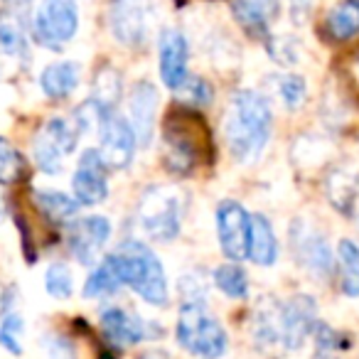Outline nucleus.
<instances>
[{"mask_svg":"<svg viewBox=\"0 0 359 359\" xmlns=\"http://www.w3.org/2000/svg\"><path fill=\"white\" fill-rule=\"evenodd\" d=\"M109 239H111V222L101 215L74 219L69 222V229H67V244H69L72 256L84 266L96 264V259H99V254L104 251Z\"/></svg>","mask_w":359,"mask_h":359,"instance_id":"14","label":"nucleus"},{"mask_svg":"<svg viewBox=\"0 0 359 359\" xmlns=\"http://www.w3.org/2000/svg\"><path fill=\"white\" fill-rule=\"evenodd\" d=\"M215 158V140L195 106L177 104L163 126V163L172 175H192Z\"/></svg>","mask_w":359,"mask_h":359,"instance_id":"1","label":"nucleus"},{"mask_svg":"<svg viewBox=\"0 0 359 359\" xmlns=\"http://www.w3.org/2000/svg\"><path fill=\"white\" fill-rule=\"evenodd\" d=\"M318 325V305L310 295H293L280 305V332H283V349L293 352L315 332Z\"/></svg>","mask_w":359,"mask_h":359,"instance_id":"15","label":"nucleus"},{"mask_svg":"<svg viewBox=\"0 0 359 359\" xmlns=\"http://www.w3.org/2000/svg\"><path fill=\"white\" fill-rule=\"evenodd\" d=\"M254 339L261 349H271L276 344L283 347V332H280V305H271V300H266L264 305H259L254 315V325H251Z\"/></svg>","mask_w":359,"mask_h":359,"instance_id":"24","label":"nucleus"},{"mask_svg":"<svg viewBox=\"0 0 359 359\" xmlns=\"http://www.w3.org/2000/svg\"><path fill=\"white\" fill-rule=\"evenodd\" d=\"M180 295L187 305H207V283L200 273H190L180 278Z\"/></svg>","mask_w":359,"mask_h":359,"instance_id":"36","label":"nucleus"},{"mask_svg":"<svg viewBox=\"0 0 359 359\" xmlns=\"http://www.w3.org/2000/svg\"><path fill=\"white\" fill-rule=\"evenodd\" d=\"M22 334H25V320L18 310L0 315V347L13 357L22 354Z\"/></svg>","mask_w":359,"mask_h":359,"instance_id":"30","label":"nucleus"},{"mask_svg":"<svg viewBox=\"0 0 359 359\" xmlns=\"http://www.w3.org/2000/svg\"><path fill=\"white\" fill-rule=\"evenodd\" d=\"M212 283L231 300H244L249 295V276L239 266V261L217 266L215 273H212Z\"/></svg>","mask_w":359,"mask_h":359,"instance_id":"27","label":"nucleus"},{"mask_svg":"<svg viewBox=\"0 0 359 359\" xmlns=\"http://www.w3.org/2000/svg\"><path fill=\"white\" fill-rule=\"evenodd\" d=\"M158 65H160V79L168 89L177 91L190 76V42L185 32L177 27H168L158 37Z\"/></svg>","mask_w":359,"mask_h":359,"instance_id":"13","label":"nucleus"},{"mask_svg":"<svg viewBox=\"0 0 359 359\" xmlns=\"http://www.w3.org/2000/svg\"><path fill=\"white\" fill-rule=\"evenodd\" d=\"M99 323L106 342L114 344V347H133V344L153 337V330L148 327V323L140 315L128 313V310L118 308V305L106 308L101 313Z\"/></svg>","mask_w":359,"mask_h":359,"instance_id":"16","label":"nucleus"},{"mask_svg":"<svg viewBox=\"0 0 359 359\" xmlns=\"http://www.w3.org/2000/svg\"><path fill=\"white\" fill-rule=\"evenodd\" d=\"M3 215H6V197L0 192V219H3Z\"/></svg>","mask_w":359,"mask_h":359,"instance_id":"39","label":"nucleus"},{"mask_svg":"<svg viewBox=\"0 0 359 359\" xmlns=\"http://www.w3.org/2000/svg\"><path fill=\"white\" fill-rule=\"evenodd\" d=\"M278 96L288 111H298L308 99V84L300 74H285L278 79Z\"/></svg>","mask_w":359,"mask_h":359,"instance_id":"33","label":"nucleus"},{"mask_svg":"<svg viewBox=\"0 0 359 359\" xmlns=\"http://www.w3.org/2000/svg\"><path fill=\"white\" fill-rule=\"evenodd\" d=\"M158 0H111L109 30L123 47L138 50L153 35Z\"/></svg>","mask_w":359,"mask_h":359,"instance_id":"7","label":"nucleus"},{"mask_svg":"<svg viewBox=\"0 0 359 359\" xmlns=\"http://www.w3.org/2000/svg\"><path fill=\"white\" fill-rule=\"evenodd\" d=\"M114 256H116V261H118L126 288H130L148 305H155V308L168 305V300H170L168 273H165L163 261L158 259V254H155L148 244L135 241V239L123 241V244L114 251Z\"/></svg>","mask_w":359,"mask_h":359,"instance_id":"3","label":"nucleus"},{"mask_svg":"<svg viewBox=\"0 0 359 359\" xmlns=\"http://www.w3.org/2000/svg\"><path fill=\"white\" fill-rule=\"evenodd\" d=\"M15 226H18V231H20V241H22V254H25V259L30 261H35L37 259V244L32 241V231H30V226H27V219L22 215H15Z\"/></svg>","mask_w":359,"mask_h":359,"instance_id":"37","label":"nucleus"},{"mask_svg":"<svg viewBox=\"0 0 359 359\" xmlns=\"http://www.w3.org/2000/svg\"><path fill=\"white\" fill-rule=\"evenodd\" d=\"M121 96H123V79H121L118 69L114 67H101L94 74V89H91V99L101 106L104 111L114 114L118 106Z\"/></svg>","mask_w":359,"mask_h":359,"instance_id":"26","label":"nucleus"},{"mask_svg":"<svg viewBox=\"0 0 359 359\" xmlns=\"http://www.w3.org/2000/svg\"><path fill=\"white\" fill-rule=\"evenodd\" d=\"M109 168L101 160L99 150L86 148L79 155V163L72 175V195L81 207H96L109 197Z\"/></svg>","mask_w":359,"mask_h":359,"instance_id":"11","label":"nucleus"},{"mask_svg":"<svg viewBox=\"0 0 359 359\" xmlns=\"http://www.w3.org/2000/svg\"><path fill=\"white\" fill-rule=\"evenodd\" d=\"M81 81V67L76 62L62 60V62H52L42 69L40 74V89L47 99L52 101H62L69 99L76 91Z\"/></svg>","mask_w":359,"mask_h":359,"instance_id":"19","label":"nucleus"},{"mask_svg":"<svg viewBox=\"0 0 359 359\" xmlns=\"http://www.w3.org/2000/svg\"><path fill=\"white\" fill-rule=\"evenodd\" d=\"M249 259L254 261L256 266H264V269L273 266L276 259H278V241H276V231L264 215H251Z\"/></svg>","mask_w":359,"mask_h":359,"instance_id":"20","label":"nucleus"},{"mask_svg":"<svg viewBox=\"0 0 359 359\" xmlns=\"http://www.w3.org/2000/svg\"><path fill=\"white\" fill-rule=\"evenodd\" d=\"M175 337L185 352L202 359H219L229 349L226 330L217 318L207 313L205 305H180Z\"/></svg>","mask_w":359,"mask_h":359,"instance_id":"4","label":"nucleus"},{"mask_svg":"<svg viewBox=\"0 0 359 359\" xmlns=\"http://www.w3.org/2000/svg\"><path fill=\"white\" fill-rule=\"evenodd\" d=\"M79 130L65 118H50L40 133L32 138V160L45 175H60L65 170V158L74 153Z\"/></svg>","mask_w":359,"mask_h":359,"instance_id":"8","label":"nucleus"},{"mask_svg":"<svg viewBox=\"0 0 359 359\" xmlns=\"http://www.w3.org/2000/svg\"><path fill=\"white\" fill-rule=\"evenodd\" d=\"M325 32L332 42H347L359 32V0H339L325 18Z\"/></svg>","mask_w":359,"mask_h":359,"instance_id":"22","label":"nucleus"},{"mask_svg":"<svg viewBox=\"0 0 359 359\" xmlns=\"http://www.w3.org/2000/svg\"><path fill=\"white\" fill-rule=\"evenodd\" d=\"M266 50H269L271 60L280 67H293L300 60V45L298 40L288 35H278V37H269L266 40Z\"/></svg>","mask_w":359,"mask_h":359,"instance_id":"35","label":"nucleus"},{"mask_svg":"<svg viewBox=\"0 0 359 359\" xmlns=\"http://www.w3.org/2000/svg\"><path fill=\"white\" fill-rule=\"evenodd\" d=\"M313 6H315V0H290V15H293V20L303 22L305 18L310 15Z\"/></svg>","mask_w":359,"mask_h":359,"instance_id":"38","label":"nucleus"},{"mask_svg":"<svg viewBox=\"0 0 359 359\" xmlns=\"http://www.w3.org/2000/svg\"><path fill=\"white\" fill-rule=\"evenodd\" d=\"M123 288V276H121L118 261L114 254L104 256V259L96 264V269L89 273L84 283V298L99 300V298H109V295L118 293Z\"/></svg>","mask_w":359,"mask_h":359,"instance_id":"21","label":"nucleus"},{"mask_svg":"<svg viewBox=\"0 0 359 359\" xmlns=\"http://www.w3.org/2000/svg\"><path fill=\"white\" fill-rule=\"evenodd\" d=\"M25 172V160L11 140L0 135V185H15Z\"/></svg>","mask_w":359,"mask_h":359,"instance_id":"32","label":"nucleus"},{"mask_svg":"<svg viewBox=\"0 0 359 359\" xmlns=\"http://www.w3.org/2000/svg\"><path fill=\"white\" fill-rule=\"evenodd\" d=\"M339 256V271H342V288L344 295L349 298H357L359 295V246L349 239H342L337 246Z\"/></svg>","mask_w":359,"mask_h":359,"instance_id":"29","label":"nucleus"},{"mask_svg":"<svg viewBox=\"0 0 359 359\" xmlns=\"http://www.w3.org/2000/svg\"><path fill=\"white\" fill-rule=\"evenodd\" d=\"M290 251L295 261L318 278H327L334 271L332 251L320 231L310 229L305 222H295L290 226Z\"/></svg>","mask_w":359,"mask_h":359,"instance_id":"12","label":"nucleus"},{"mask_svg":"<svg viewBox=\"0 0 359 359\" xmlns=\"http://www.w3.org/2000/svg\"><path fill=\"white\" fill-rule=\"evenodd\" d=\"M231 15L254 40L271 37V20L278 15V0H231Z\"/></svg>","mask_w":359,"mask_h":359,"instance_id":"18","label":"nucleus"},{"mask_svg":"<svg viewBox=\"0 0 359 359\" xmlns=\"http://www.w3.org/2000/svg\"><path fill=\"white\" fill-rule=\"evenodd\" d=\"M251 215L234 200H224L217 207V236L222 254L229 261L249 259Z\"/></svg>","mask_w":359,"mask_h":359,"instance_id":"9","label":"nucleus"},{"mask_svg":"<svg viewBox=\"0 0 359 359\" xmlns=\"http://www.w3.org/2000/svg\"><path fill=\"white\" fill-rule=\"evenodd\" d=\"M45 290L50 298L55 300H67L74 293V276H72V269L62 261L52 264L45 273Z\"/></svg>","mask_w":359,"mask_h":359,"instance_id":"31","label":"nucleus"},{"mask_svg":"<svg viewBox=\"0 0 359 359\" xmlns=\"http://www.w3.org/2000/svg\"><path fill=\"white\" fill-rule=\"evenodd\" d=\"M99 155L106 163L109 170H126L135 158V145H138V138H135L133 128H130L128 118L114 114L106 116V121L99 128Z\"/></svg>","mask_w":359,"mask_h":359,"instance_id":"10","label":"nucleus"},{"mask_svg":"<svg viewBox=\"0 0 359 359\" xmlns=\"http://www.w3.org/2000/svg\"><path fill=\"white\" fill-rule=\"evenodd\" d=\"M177 94L182 96V104L187 106H210L215 101V86L202 76H187V81L177 89Z\"/></svg>","mask_w":359,"mask_h":359,"instance_id":"34","label":"nucleus"},{"mask_svg":"<svg viewBox=\"0 0 359 359\" xmlns=\"http://www.w3.org/2000/svg\"><path fill=\"white\" fill-rule=\"evenodd\" d=\"M357 190H359V180L354 172L339 168L332 170L327 177V185H325V192H327V200L332 202V207L342 215H352L354 210V200H357Z\"/></svg>","mask_w":359,"mask_h":359,"instance_id":"25","label":"nucleus"},{"mask_svg":"<svg viewBox=\"0 0 359 359\" xmlns=\"http://www.w3.org/2000/svg\"><path fill=\"white\" fill-rule=\"evenodd\" d=\"M35 207L52 222V224H69L79 215V202L74 195H65L57 190H37L35 192Z\"/></svg>","mask_w":359,"mask_h":359,"instance_id":"23","label":"nucleus"},{"mask_svg":"<svg viewBox=\"0 0 359 359\" xmlns=\"http://www.w3.org/2000/svg\"><path fill=\"white\" fill-rule=\"evenodd\" d=\"M0 50L11 57H27V35L18 13L0 15Z\"/></svg>","mask_w":359,"mask_h":359,"instance_id":"28","label":"nucleus"},{"mask_svg":"<svg viewBox=\"0 0 359 359\" xmlns=\"http://www.w3.org/2000/svg\"><path fill=\"white\" fill-rule=\"evenodd\" d=\"M135 217L148 239L170 244L177 239L182 226V197L175 187L153 185L140 197Z\"/></svg>","mask_w":359,"mask_h":359,"instance_id":"5","label":"nucleus"},{"mask_svg":"<svg viewBox=\"0 0 359 359\" xmlns=\"http://www.w3.org/2000/svg\"><path fill=\"white\" fill-rule=\"evenodd\" d=\"M273 130V111L264 94L239 89L231 94L224 114V138L239 163H256Z\"/></svg>","mask_w":359,"mask_h":359,"instance_id":"2","label":"nucleus"},{"mask_svg":"<svg viewBox=\"0 0 359 359\" xmlns=\"http://www.w3.org/2000/svg\"><path fill=\"white\" fill-rule=\"evenodd\" d=\"M158 89L150 81H138L128 94V123L138 145L148 148L155 135V114H158Z\"/></svg>","mask_w":359,"mask_h":359,"instance_id":"17","label":"nucleus"},{"mask_svg":"<svg viewBox=\"0 0 359 359\" xmlns=\"http://www.w3.org/2000/svg\"><path fill=\"white\" fill-rule=\"evenodd\" d=\"M32 40L45 50H62L79 32V8L74 0H42L30 22Z\"/></svg>","mask_w":359,"mask_h":359,"instance_id":"6","label":"nucleus"}]
</instances>
